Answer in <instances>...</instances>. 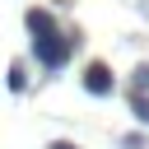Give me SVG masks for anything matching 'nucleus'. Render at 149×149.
Returning a JSON list of instances; mask_svg holds the SVG:
<instances>
[{
  "label": "nucleus",
  "instance_id": "2",
  "mask_svg": "<svg viewBox=\"0 0 149 149\" xmlns=\"http://www.w3.org/2000/svg\"><path fill=\"white\" fill-rule=\"evenodd\" d=\"M116 88V79H112V70L102 65V61H93L88 70H84V93H93V98H107Z\"/></svg>",
  "mask_w": 149,
  "mask_h": 149
},
{
  "label": "nucleus",
  "instance_id": "5",
  "mask_svg": "<svg viewBox=\"0 0 149 149\" xmlns=\"http://www.w3.org/2000/svg\"><path fill=\"white\" fill-rule=\"evenodd\" d=\"M130 112H135V121H140V126H149V98H144V93H135V98H130Z\"/></svg>",
  "mask_w": 149,
  "mask_h": 149
},
{
  "label": "nucleus",
  "instance_id": "4",
  "mask_svg": "<svg viewBox=\"0 0 149 149\" xmlns=\"http://www.w3.org/2000/svg\"><path fill=\"white\" fill-rule=\"evenodd\" d=\"M9 88H14V93H23V88H28V70H23L19 61L9 65Z\"/></svg>",
  "mask_w": 149,
  "mask_h": 149
},
{
  "label": "nucleus",
  "instance_id": "3",
  "mask_svg": "<svg viewBox=\"0 0 149 149\" xmlns=\"http://www.w3.org/2000/svg\"><path fill=\"white\" fill-rule=\"evenodd\" d=\"M23 23H28V33L37 37V33H56V19L47 14V9H28L23 14Z\"/></svg>",
  "mask_w": 149,
  "mask_h": 149
},
{
  "label": "nucleus",
  "instance_id": "6",
  "mask_svg": "<svg viewBox=\"0 0 149 149\" xmlns=\"http://www.w3.org/2000/svg\"><path fill=\"white\" fill-rule=\"evenodd\" d=\"M144 88H149V65H140V70H135V93H144Z\"/></svg>",
  "mask_w": 149,
  "mask_h": 149
},
{
  "label": "nucleus",
  "instance_id": "7",
  "mask_svg": "<svg viewBox=\"0 0 149 149\" xmlns=\"http://www.w3.org/2000/svg\"><path fill=\"white\" fill-rule=\"evenodd\" d=\"M51 149H74V144H70V140H56V144H51Z\"/></svg>",
  "mask_w": 149,
  "mask_h": 149
},
{
  "label": "nucleus",
  "instance_id": "1",
  "mask_svg": "<svg viewBox=\"0 0 149 149\" xmlns=\"http://www.w3.org/2000/svg\"><path fill=\"white\" fill-rule=\"evenodd\" d=\"M70 42H79V37H61V33H37V37H33V51H37V61H42L47 70H61V65L70 61Z\"/></svg>",
  "mask_w": 149,
  "mask_h": 149
}]
</instances>
